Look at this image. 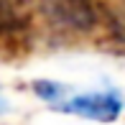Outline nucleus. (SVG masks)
Masks as SVG:
<instances>
[{
	"label": "nucleus",
	"mask_w": 125,
	"mask_h": 125,
	"mask_svg": "<svg viewBox=\"0 0 125 125\" xmlns=\"http://www.w3.org/2000/svg\"><path fill=\"white\" fill-rule=\"evenodd\" d=\"M56 110L87 117V120H97V123H115L123 112V100L117 92H87L59 102Z\"/></svg>",
	"instance_id": "obj_1"
},
{
	"label": "nucleus",
	"mask_w": 125,
	"mask_h": 125,
	"mask_svg": "<svg viewBox=\"0 0 125 125\" xmlns=\"http://www.w3.org/2000/svg\"><path fill=\"white\" fill-rule=\"evenodd\" d=\"M51 13L59 23L74 28V31H89L97 23L92 0H51Z\"/></svg>",
	"instance_id": "obj_2"
},
{
	"label": "nucleus",
	"mask_w": 125,
	"mask_h": 125,
	"mask_svg": "<svg viewBox=\"0 0 125 125\" xmlns=\"http://www.w3.org/2000/svg\"><path fill=\"white\" fill-rule=\"evenodd\" d=\"M33 94L41 100L51 102V105H59L61 100L66 97V87L59 82H49V79H38V82H33Z\"/></svg>",
	"instance_id": "obj_3"
},
{
	"label": "nucleus",
	"mask_w": 125,
	"mask_h": 125,
	"mask_svg": "<svg viewBox=\"0 0 125 125\" xmlns=\"http://www.w3.org/2000/svg\"><path fill=\"white\" fill-rule=\"evenodd\" d=\"M10 110V105H8V100L3 97V94H0V115H5V112Z\"/></svg>",
	"instance_id": "obj_4"
}]
</instances>
